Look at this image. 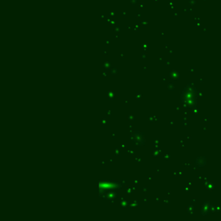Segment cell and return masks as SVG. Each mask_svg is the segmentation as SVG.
Segmentation results:
<instances>
[{
	"label": "cell",
	"mask_w": 221,
	"mask_h": 221,
	"mask_svg": "<svg viewBox=\"0 0 221 221\" xmlns=\"http://www.w3.org/2000/svg\"><path fill=\"white\" fill-rule=\"evenodd\" d=\"M196 90L195 88L191 86V85L187 86L186 88H184L181 93V100L183 106L186 108H192L195 107L196 104Z\"/></svg>",
	"instance_id": "cell-1"
},
{
	"label": "cell",
	"mask_w": 221,
	"mask_h": 221,
	"mask_svg": "<svg viewBox=\"0 0 221 221\" xmlns=\"http://www.w3.org/2000/svg\"><path fill=\"white\" fill-rule=\"evenodd\" d=\"M211 210V204L210 202L204 201L201 207V215H209Z\"/></svg>",
	"instance_id": "cell-2"
},
{
	"label": "cell",
	"mask_w": 221,
	"mask_h": 221,
	"mask_svg": "<svg viewBox=\"0 0 221 221\" xmlns=\"http://www.w3.org/2000/svg\"><path fill=\"white\" fill-rule=\"evenodd\" d=\"M206 157H198L195 160V165L197 167H204L206 165Z\"/></svg>",
	"instance_id": "cell-3"
},
{
	"label": "cell",
	"mask_w": 221,
	"mask_h": 221,
	"mask_svg": "<svg viewBox=\"0 0 221 221\" xmlns=\"http://www.w3.org/2000/svg\"><path fill=\"white\" fill-rule=\"evenodd\" d=\"M128 201L125 200V199H122L121 201L120 204V206L121 207H122V208H126V207H127V206H128Z\"/></svg>",
	"instance_id": "cell-4"
},
{
	"label": "cell",
	"mask_w": 221,
	"mask_h": 221,
	"mask_svg": "<svg viewBox=\"0 0 221 221\" xmlns=\"http://www.w3.org/2000/svg\"><path fill=\"white\" fill-rule=\"evenodd\" d=\"M107 95H108V98L110 100H114L115 98V95L114 92H112V91H109V92H107Z\"/></svg>",
	"instance_id": "cell-5"
},
{
	"label": "cell",
	"mask_w": 221,
	"mask_h": 221,
	"mask_svg": "<svg viewBox=\"0 0 221 221\" xmlns=\"http://www.w3.org/2000/svg\"><path fill=\"white\" fill-rule=\"evenodd\" d=\"M206 187H207V189L209 190V191H210V190L213 189L214 188V183H209L208 185H207L206 186Z\"/></svg>",
	"instance_id": "cell-6"
},
{
	"label": "cell",
	"mask_w": 221,
	"mask_h": 221,
	"mask_svg": "<svg viewBox=\"0 0 221 221\" xmlns=\"http://www.w3.org/2000/svg\"><path fill=\"white\" fill-rule=\"evenodd\" d=\"M138 202L137 200H134L133 202L132 203V204L130 206V208H132V207H136V206H138Z\"/></svg>",
	"instance_id": "cell-7"
},
{
	"label": "cell",
	"mask_w": 221,
	"mask_h": 221,
	"mask_svg": "<svg viewBox=\"0 0 221 221\" xmlns=\"http://www.w3.org/2000/svg\"><path fill=\"white\" fill-rule=\"evenodd\" d=\"M193 209H194L193 206L192 205H189V206H187V211H188V212L189 211H193Z\"/></svg>",
	"instance_id": "cell-8"
},
{
	"label": "cell",
	"mask_w": 221,
	"mask_h": 221,
	"mask_svg": "<svg viewBox=\"0 0 221 221\" xmlns=\"http://www.w3.org/2000/svg\"><path fill=\"white\" fill-rule=\"evenodd\" d=\"M194 109L192 110V113L193 114H198L199 112V110L198 109V108H196V107H194Z\"/></svg>",
	"instance_id": "cell-9"
},
{
	"label": "cell",
	"mask_w": 221,
	"mask_h": 221,
	"mask_svg": "<svg viewBox=\"0 0 221 221\" xmlns=\"http://www.w3.org/2000/svg\"><path fill=\"white\" fill-rule=\"evenodd\" d=\"M128 120H135V116H132V115H131V116H128Z\"/></svg>",
	"instance_id": "cell-10"
},
{
	"label": "cell",
	"mask_w": 221,
	"mask_h": 221,
	"mask_svg": "<svg viewBox=\"0 0 221 221\" xmlns=\"http://www.w3.org/2000/svg\"><path fill=\"white\" fill-rule=\"evenodd\" d=\"M184 189H188V191H189V189H190L189 187H187V186H186V187H184ZM186 191H187V190H186Z\"/></svg>",
	"instance_id": "cell-11"
}]
</instances>
